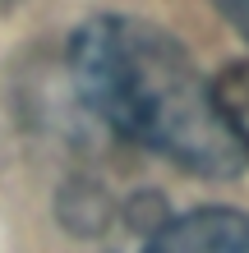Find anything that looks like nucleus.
Instances as JSON below:
<instances>
[{"mask_svg":"<svg viewBox=\"0 0 249 253\" xmlns=\"http://www.w3.org/2000/svg\"><path fill=\"white\" fill-rule=\"evenodd\" d=\"M143 253H249V216L226 207L185 212L157 230Z\"/></svg>","mask_w":249,"mask_h":253,"instance_id":"2","label":"nucleus"},{"mask_svg":"<svg viewBox=\"0 0 249 253\" xmlns=\"http://www.w3.org/2000/svg\"><path fill=\"white\" fill-rule=\"evenodd\" d=\"M79 97L115 133L171 166L222 180L245 166L217 87L171 33L134 14H97L69 37Z\"/></svg>","mask_w":249,"mask_h":253,"instance_id":"1","label":"nucleus"},{"mask_svg":"<svg viewBox=\"0 0 249 253\" xmlns=\"http://www.w3.org/2000/svg\"><path fill=\"white\" fill-rule=\"evenodd\" d=\"M212 5L222 9V14H226V23L249 42V0H212Z\"/></svg>","mask_w":249,"mask_h":253,"instance_id":"4","label":"nucleus"},{"mask_svg":"<svg viewBox=\"0 0 249 253\" xmlns=\"http://www.w3.org/2000/svg\"><path fill=\"white\" fill-rule=\"evenodd\" d=\"M212 87H217L222 115H226L231 133H236L240 152L249 157V65H231V69H226V74H222V79H217Z\"/></svg>","mask_w":249,"mask_h":253,"instance_id":"3","label":"nucleus"}]
</instances>
